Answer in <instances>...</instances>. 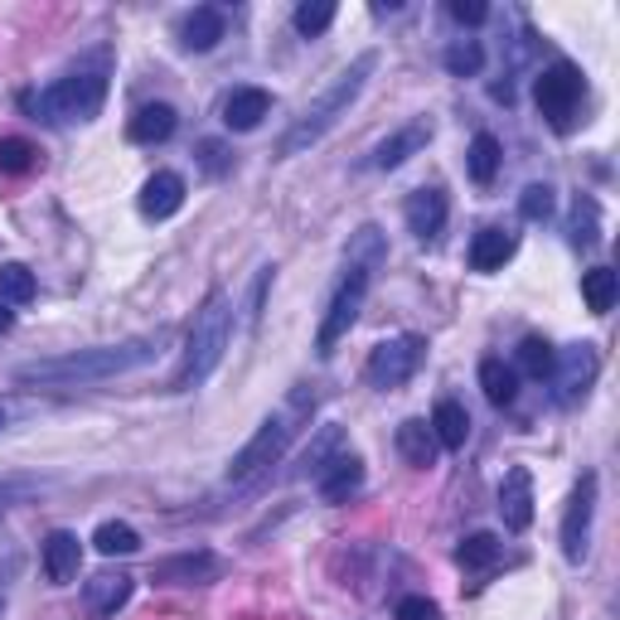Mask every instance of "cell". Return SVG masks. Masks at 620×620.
I'll use <instances>...</instances> for the list:
<instances>
[{
	"label": "cell",
	"instance_id": "obj_9",
	"mask_svg": "<svg viewBox=\"0 0 620 620\" xmlns=\"http://www.w3.org/2000/svg\"><path fill=\"white\" fill-rule=\"evenodd\" d=\"M591 514H597V475H582L572 490V505H567L562 519V558L567 562H582L587 558V538H591Z\"/></svg>",
	"mask_w": 620,
	"mask_h": 620
},
{
	"label": "cell",
	"instance_id": "obj_14",
	"mask_svg": "<svg viewBox=\"0 0 620 620\" xmlns=\"http://www.w3.org/2000/svg\"><path fill=\"white\" fill-rule=\"evenodd\" d=\"M184 209V180L175 175V170H161V175H151L146 184H141V214L146 218H175Z\"/></svg>",
	"mask_w": 620,
	"mask_h": 620
},
{
	"label": "cell",
	"instance_id": "obj_34",
	"mask_svg": "<svg viewBox=\"0 0 620 620\" xmlns=\"http://www.w3.org/2000/svg\"><path fill=\"white\" fill-rule=\"evenodd\" d=\"M441 63H446V69H451L456 78H475V73L485 69V49L475 44V39H456V44L441 54Z\"/></svg>",
	"mask_w": 620,
	"mask_h": 620
},
{
	"label": "cell",
	"instance_id": "obj_24",
	"mask_svg": "<svg viewBox=\"0 0 620 620\" xmlns=\"http://www.w3.org/2000/svg\"><path fill=\"white\" fill-rule=\"evenodd\" d=\"M398 451L407 466H417V470H427V466H437V437H431V427L427 421H403L398 427Z\"/></svg>",
	"mask_w": 620,
	"mask_h": 620
},
{
	"label": "cell",
	"instance_id": "obj_17",
	"mask_svg": "<svg viewBox=\"0 0 620 620\" xmlns=\"http://www.w3.org/2000/svg\"><path fill=\"white\" fill-rule=\"evenodd\" d=\"M78 562H83V543H78V533L69 529H54L44 538V572H49V582H73L78 577Z\"/></svg>",
	"mask_w": 620,
	"mask_h": 620
},
{
	"label": "cell",
	"instance_id": "obj_2",
	"mask_svg": "<svg viewBox=\"0 0 620 620\" xmlns=\"http://www.w3.org/2000/svg\"><path fill=\"white\" fill-rule=\"evenodd\" d=\"M374 69H378V54H359V59H354L349 69L339 73L335 83H329V88L321 92V98L311 102L306 112H301V122H296L292 131H286L282 141H276V155H296V151L315 146V141H321L325 131L335 126L339 116H345V112L354 108V98H359V92H364V78L374 73Z\"/></svg>",
	"mask_w": 620,
	"mask_h": 620
},
{
	"label": "cell",
	"instance_id": "obj_8",
	"mask_svg": "<svg viewBox=\"0 0 620 620\" xmlns=\"http://www.w3.org/2000/svg\"><path fill=\"white\" fill-rule=\"evenodd\" d=\"M421 354H427V339L421 335L384 339V345L368 354V384L374 388H403L407 378L421 368Z\"/></svg>",
	"mask_w": 620,
	"mask_h": 620
},
{
	"label": "cell",
	"instance_id": "obj_3",
	"mask_svg": "<svg viewBox=\"0 0 620 620\" xmlns=\"http://www.w3.org/2000/svg\"><path fill=\"white\" fill-rule=\"evenodd\" d=\"M228 335H233V301L214 292L204 301V311L194 315V329H190V339H184V364H180V374H175V388L180 393H190V388H200L209 374L223 364V354H228Z\"/></svg>",
	"mask_w": 620,
	"mask_h": 620
},
{
	"label": "cell",
	"instance_id": "obj_23",
	"mask_svg": "<svg viewBox=\"0 0 620 620\" xmlns=\"http://www.w3.org/2000/svg\"><path fill=\"white\" fill-rule=\"evenodd\" d=\"M83 597H88V606L98 616H116L126 606V597H131V577L126 572H98L92 582L83 587Z\"/></svg>",
	"mask_w": 620,
	"mask_h": 620
},
{
	"label": "cell",
	"instance_id": "obj_19",
	"mask_svg": "<svg viewBox=\"0 0 620 620\" xmlns=\"http://www.w3.org/2000/svg\"><path fill=\"white\" fill-rule=\"evenodd\" d=\"M427 141H431V122H413V126L393 131L384 146L374 151V161H368V165H374V170H398L407 155H417L421 146H427Z\"/></svg>",
	"mask_w": 620,
	"mask_h": 620
},
{
	"label": "cell",
	"instance_id": "obj_26",
	"mask_svg": "<svg viewBox=\"0 0 620 620\" xmlns=\"http://www.w3.org/2000/svg\"><path fill=\"white\" fill-rule=\"evenodd\" d=\"M616 296H620V276L611 267H591L582 272V301H587V311L591 315H606L616 306Z\"/></svg>",
	"mask_w": 620,
	"mask_h": 620
},
{
	"label": "cell",
	"instance_id": "obj_29",
	"mask_svg": "<svg viewBox=\"0 0 620 620\" xmlns=\"http://www.w3.org/2000/svg\"><path fill=\"white\" fill-rule=\"evenodd\" d=\"M499 161H505V151H499V141L490 136V131H480V136L470 141V155H466V165H470V180H475V184H495V175H499Z\"/></svg>",
	"mask_w": 620,
	"mask_h": 620
},
{
	"label": "cell",
	"instance_id": "obj_39",
	"mask_svg": "<svg viewBox=\"0 0 620 620\" xmlns=\"http://www.w3.org/2000/svg\"><path fill=\"white\" fill-rule=\"evenodd\" d=\"M398 620H441V611H437V601H427V597H403Z\"/></svg>",
	"mask_w": 620,
	"mask_h": 620
},
{
	"label": "cell",
	"instance_id": "obj_32",
	"mask_svg": "<svg viewBox=\"0 0 620 620\" xmlns=\"http://www.w3.org/2000/svg\"><path fill=\"white\" fill-rule=\"evenodd\" d=\"M552 364H558V354H552V345L543 335H524L519 339V368L529 378H552Z\"/></svg>",
	"mask_w": 620,
	"mask_h": 620
},
{
	"label": "cell",
	"instance_id": "obj_15",
	"mask_svg": "<svg viewBox=\"0 0 620 620\" xmlns=\"http://www.w3.org/2000/svg\"><path fill=\"white\" fill-rule=\"evenodd\" d=\"M175 126H180V116L170 102H146V108L126 122V136L136 141V146H161V141L175 136Z\"/></svg>",
	"mask_w": 620,
	"mask_h": 620
},
{
	"label": "cell",
	"instance_id": "obj_22",
	"mask_svg": "<svg viewBox=\"0 0 620 620\" xmlns=\"http://www.w3.org/2000/svg\"><path fill=\"white\" fill-rule=\"evenodd\" d=\"M431 437H437V446H446V451H460V446L470 441V413L456 398H441L437 413H431Z\"/></svg>",
	"mask_w": 620,
	"mask_h": 620
},
{
	"label": "cell",
	"instance_id": "obj_10",
	"mask_svg": "<svg viewBox=\"0 0 620 620\" xmlns=\"http://www.w3.org/2000/svg\"><path fill=\"white\" fill-rule=\"evenodd\" d=\"M597 374H601L597 345H572V349H562V359L552 364V378H558V403H577L591 384H597Z\"/></svg>",
	"mask_w": 620,
	"mask_h": 620
},
{
	"label": "cell",
	"instance_id": "obj_41",
	"mask_svg": "<svg viewBox=\"0 0 620 620\" xmlns=\"http://www.w3.org/2000/svg\"><path fill=\"white\" fill-rule=\"evenodd\" d=\"M10 325H16V311H10V306H6V301H0V335H6V329H10Z\"/></svg>",
	"mask_w": 620,
	"mask_h": 620
},
{
	"label": "cell",
	"instance_id": "obj_6",
	"mask_svg": "<svg viewBox=\"0 0 620 620\" xmlns=\"http://www.w3.org/2000/svg\"><path fill=\"white\" fill-rule=\"evenodd\" d=\"M368 282H374V267L368 262H349L345 267V282H339V292L335 301H329V311H325V321H321V335H315V349L325 354H335V345L349 335V325L359 321V306H364V296H368Z\"/></svg>",
	"mask_w": 620,
	"mask_h": 620
},
{
	"label": "cell",
	"instance_id": "obj_11",
	"mask_svg": "<svg viewBox=\"0 0 620 620\" xmlns=\"http://www.w3.org/2000/svg\"><path fill=\"white\" fill-rule=\"evenodd\" d=\"M499 519L509 533H524L533 524V475L529 466H509L505 485H499Z\"/></svg>",
	"mask_w": 620,
	"mask_h": 620
},
{
	"label": "cell",
	"instance_id": "obj_42",
	"mask_svg": "<svg viewBox=\"0 0 620 620\" xmlns=\"http://www.w3.org/2000/svg\"><path fill=\"white\" fill-rule=\"evenodd\" d=\"M0 427H6V407H0Z\"/></svg>",
	"mask_w": 620,
	"mask_h": 620
},
{
	"label": "cell",
	"instance_id": "obj_33",
	"mask_svg": "<svg viewBox=\"0 0 620 620\" xmlns=\"http://www.w3.org/2000/svg\"><path fill=\"white\" fill-rule=\"evenodd\" d=\"M292 24L301 34H325L329 24H335V0H301L296 6V16H292Z\"/></svg>",
	"mask_w": 620,
	"mask_h": 620
},
{
	"label": "cell",
	"instance_id": "obj_16",
	"mask_svg": "<svg viewBox=\"0 0 620 620\" xmlns=\"http://www.w3.org/2000/svg\"><path fill=\"white\" fill-rule=\"evenodd\" d=\"M267 112H272V92L267 88H237L233 98L223 102V126L228 131H257Z\"/></svg>",
	"mask_w": 620,
	"mask_h": 620
},
{
	"label": "cell",
	"instance_id": "obj_7",
	"mask_svg": "<svg viewBox=\"0 0 620 620\" xmlns=\"http://www.w3.org/2000/svg\"><path fill=\"white\" fill-rule=\"evenodd\" d=\"M582 92H587L582 69H577V63H567V59L548 63V69L533 78V102H538V112L548 116L552 131L572 126V112H577V102H582Z\"/></svg>",
	"mask_w": 620,
	"mask_h": 620
},
{
	"label": "cell",
	"instance_id": "obj_20",
	"mask_svg": "<svg viewBox=\"0 0 620 620\" xmlns=\"http://www.w3.org/2000/svg\"><path fill=\"white\" fill-rule=\"evenodd\" d=\"M514 247H519V237H514L509 228H480L475 243H470V267L475 272H499L514 257Z\"/></svg>",
	"mask_w": 620,
	"mask_h": 620
},
{
	"label": "cell",
	"instance_id": "obj_21",
	"mask_svg": "<svg viewBox=\"0 0 620 620\" xmlns=\"http://www.w3.org/2000/svg\"><path fill=\"white\" fill-rule=\"evenodd\" d=\"M180 39H184V49H194V54H209V49L223 39V10L218 6H200V10H190L180 24Z\"/></svg>",
	"mask_w": 620,
	"mask_h": 620
},
{
	"label": "cell",
	"instance_id": "obj_4",
	"mask_svg": "<svg viewBox=\"0 0 620 620\" xmlns=\"http://www.w3.org/2000/svg\"><path fill=\"white\" fill-rule=\"evenodd\" d=\"M311 407H315V403L306 398V393H292V403H286L282 413H272L267 421H262V427H257V437L233 456L228 480H233V485H253L262 470H272L276 460L286 456V446L296 441V431H301V421H306Z\"/></svg>",
	"mask_w": 620,
	"mask_h": 620
},
{
	"label": "cell",
	"instance_id": "obj_27",
	"mask_svg": "<svg viewBox=\"0 0 620 620\" xmlns=\"http://www.w3.org/2000/svg\"><path fill=\"white\" fill-rule=\"evenodd\" d=\"M499 558H505V543H499L495 533H470L466 543L456 548V562L466 567V572H490Z\"/></svg>",
	"mask_w": 620,
	"mask_h": 620
},
{
	"label": "cell",
	"instance_id": "obj_31",
	"mask_svg": "<svg viewBox=\"0 0 620 620\" xmlns=\"http://www.w3.org/2000/svg\"><path fill=\"white\" fill-rule=\"evenodd\" d=\"M0 301L6 306H30L34 301V272L24 262H6L0 267Z\"/></svg>",
	"mask_w": 620,
	"mask_h": 620
},
{
	"label": "cell",
	"instance_id": "obj_38",
	"mask_svg": "<svg viewBox=\"0 0 620 620\" xmlns=\"http://www.w3.org/2000/svg\"><path fill=\"white\" fill-rule=\"evenodd\" d=\"M446 10H451L456 24H485L490 20V6H485V0H451Z\"/></svg>",
	"mask_w": 620,
	"mask_h": 620
},
{
	"label": "cell",
	"instance_id": "obj_35",
	"mask_svg": "<svg viewBox=\"0 0 620 620\" xmlns=\"http://www.w3.org/2000/svg\"><path fill=\"white\" fill-rule=\"evenodd\" d=\"M34 161H39V151L24 136L0 141V170H6V175H24V170H34Z\"/></svg>",
	"mask_w": 620,
	"mask_h": 620
},
{
	"label": "cell",
	"instance_id": "obj_12",
	"mask_svg": "<svg viewBox=\"0 0 620 620\" xmlns=\"http://www.w3.org/2000/svg\"><path fill=\"white\" fill-rule=\"evenodd\" d=\"M218 572H223V562L209 548H200V552H180V558L155 562L151 567V582H161V587H194V582H214Z\"/></svg>",
	"mask_w": 620,
	"mask_h": 620
},
{
	"label": "cell",
	"instance_id": "obj_1",
	"mask_svg": "<svg viewBox=\"0 0 620 620\" xmlns=\"http://www.w3.org/2000/svg\"><path fill=\"white\" fill-rule=\"evenodd\" d=\"M161 354V335L126 339V345H102V349H78L59 354V359H34L16 374V384H39V388H78V384H102V378L146 368Z\"/></svg>",
	"mask_w": 620,
	"mask_h": 620
},
{
	"label": "cell",
	"instance_id": "obj_37",
	"mask_svg": "<svg viewBox=\"0 0 620 620\" xmlns=\"http://www.w3.org/2000/svg\"><path fill=\"white\" fill-rule=\"evenodd\" d=\"M572 243H577V247H591V243H597V200H577Z\"/></svg>",
	"mask_w": 620,
	"mask_h": 620
},
{
	"label": "cell",
	"instance_id": "obj_25",
	"mask_svg": "<svg viewBox=\"0 0 620 620\" xmlns=\"http://www.w3.org/2000/svg\"><path fill=\"white\" fill-rule=\"evenodd\" d=\"M335 456H345V431L335 427V421H329V427H321L315 431V441L306 446V460H301V475H315V480H321L325 475V466Z\"/></svg>",
	"mask_w": 620,
	"mask_h": 620
},
{
	"label": "cell",
	"instance_id": "obj_5",
	"mask_svg": "<svg viewBox=\"0 0 620 620\" xmlns=\"http://www.w3.org/2000/svg\"><path fill=\"white\" fill-rule=\"evenodd\" d=\"M102 102H108V78L98 69L59 78L49 92H20V108L39 112L44 122H92L102 112Z\"/></svg>",
	"mask_w": 620,
	"mask_h": 620
},
{
	"label": "cell",
	"instance_id": "obj_18",
	"mask_svg": "<svg viewBox=\"0 0 620 620\" xmlns=\"http://www.w3.org/2000/svg\"><path fill=\"white\" fill-rule=\"evenodd\" d=\"M359 485H364V460L359 456H335L325 466V475H321V499L325 505H345L349 495H359Z\"/></svg>",
	"mask_w": 620,
	"mask_h": 620
},
{
	"label": "cell",
	"instance_id": "obj_30",
	"mask_svg": "<svg viewBox=\"0 0 620 620\" xmlns=\"http://www.w3.org/2000/svg\"><path fill=\"white\" fill-rule=\"evenodd\" d=\"M92 548L102 552V558H131V552L141 548V533L131 529V524H102L98 533H92Z\"/></svg>",
	"mask_w": 620,
	"mask_h": 620
},
{
	"label": "cell",
	"instance_id": "obj_13",
	"mask_svg": "<svg viewBox=\"0 0 620 620\" xmlns=\"http://www.w3.org/2000/svg\"><path fill=\"white\" fill-rule=\"evenodd\" d=\"M407 228H413L421 243H437L441 228H446V214H451V204H446V194L431 184V190H413L407 194Z\"/></svg>",
	"mask_w": 620,
	"mask_h": 620
},
{
	"label": "cell",
	"instance_id": "obj_28",
	"mask_svg": "<svg viewBox=\"0 0 620 620\" xmlns=\"http://www.w3.org/2000/svg\"><path fill=\"white\" fill-rule=\"evenodd\" d=\"M480 388H485V398H490L495 407H509L514 398H519V378H514V368L505 359H485L480 364Z\"/></svg>",
	"mask_w": 620,
	"mask_h": 620
},
{
	"label": "cell",
	"instance_id": "obj_36",
	"mask_svg": "<svg viewBox=\"0 0 620 620\" xmlns=\"http://www.w3.org/2000/svg\"><path fill=\"white\" fill-rule=\"evenodd\" d=\"M552 184H529V190L519 194V214L524 218H533V223H543V218H552Z\"/></svg>",
	"mask_w": 620,
	"mask_h": 620
},
{
	"label": "cell",
	"instance_id": "obj_40",
	"mask_svg": "<svg viewBox=\"0 0 620 620\" xmlns=\"http://www.w3.org/2000/svg\"><path fill=\"white\" fill-rule=\"evenodd\" d=\"M200 165L209 170V175H228V165H233V155L218 146V141H204L200 146Z\"/></svg>",
	"mask_w": 620,
	"mask_h": 620
}]
</instances>
